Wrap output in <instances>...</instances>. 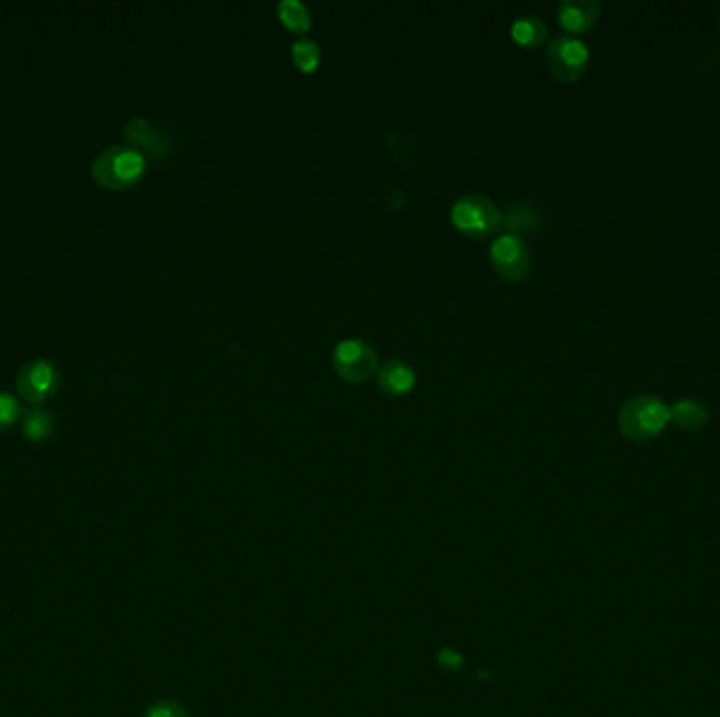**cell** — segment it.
Instances as JSON below:
<instances>
[{"mask_svg":"<svg viewBox=\"0 0 720 717\" xmlns=\"http://www.w3.org/2000/svg\"><path fill=\"white\" fill-rule=\"evenodd\" d=\"M451 220L468 236H487L500 228L501 211L484 194H463L451 206Z\"/></svg>","mask_w":720,"mask_h":717,"instance_id":"3","label":"cell"},{"mask_svg":"<svg viewBox=\"0 0 720 717\" xmlns=\"http://www.w3.org/2000/svg\"><path fill=\"white\" fill-rule=\"evenodd\" d=\"M510 34L520 47H540L548 39V23L538 16H520L512 23Z\"/></svg>","mask_w":720,"mask_h":717,"instance_id":"14","label":"cell"},{"mask_svg":"<svg viewBox=\"0 0 720 717\" xmlns=\"http://www.w3.org/2000/svg\"><path fill=\"white\" fill-rule=\"evenodd\" d=\"M20 400L16 398V394L0 390V432L11 427L16 421L21 417Z\"/></svg>","mask_w":720,"mask_h":717,"instance_id":"17","label":"cell"},{"mask_svg":"<svg viewBox=\"0 0 720 717\" xmlns=\"http://www.w3.org/2000/svg\"><path fill=\"white\" fill-rule=\"evenodd\" d=\"M21 432L32 442H44L56 432V415L40 404H30L21 413Z\"/></svg>","mask_w":720,"mask_h":717,"instance_id":"12","label":"cell"},{"mask_svg":"<svg viewBox=\"0 0 720 717\" xmlns=\"http://www.w3.org/2000/svg\"><path fill=\"white\" fill-rule=\"evenodd\" d=\"M560 26L571 34H583L594 28L600 18L599 0H560L559 9Z\"/></svg>","mask_w":720,"mask_h":717,"instance_id":"8","label":"cell"},{"mask_svg":"<svg viewBox=\"0 0 720 717\" xmlns=\"http://www.w3.org/2000/svg\"><path fill=\"white\" fill-rule=\"evenodd\" d=\"M378 383L390 396H402L416 385V371L404 360H386L378 368Z\"/></svg>","mask_w":720,"mask_h":717,"instance_id":"9","label":"cell"},{"mask_svg":"<svg viewBox=\"0 0 720 717\" xmlns=\"http://www.w3.org/2000/svg\"><path fill=\"white\" fill-rule=\"evenodd\" d=\"M146 171V156L133 145H110L100 152L93 164L91 173L96 181L108 190H124L141 180Z\"/></svg>","mask_w":720,"mask_h":717,"instance_id":"2","label":"cell"},{"mask_svg":"<svg viewBox=\"0 0 720 717\" xmlns=\"http://www.w3.org/2000/svg\"><path fill=\"white\" fill-rule=\"evenodd\" d=\"M546 61L560 82H576L588 70L590 47L580 37L560 34L548 42Z\"/></svg>","mask_w":720,"mask_h":717,"instance_id":"4","label":"cell"},{"mask_svg":"<svg viewBox=\"0 0 720 717\" xmlns=\"http://www.w3.org/2000/svg\"><path fill=\"white\" fill-rule=\"evenodd\" d=\"M143 717H190L188 716V711H186V707L181 705V703H178V700H173V698H160V700H157V703H152L148 709H146V714H143Z\"/></svg>","mask_w":720,"mask_h":717,"instance_id":"18","label":"cell"},{"mask_svg":"<svg viewBox=\"0 0 720 717\" xmlns=\"http://www.w3.org/2000/svg\"><path fill=\"white\" fill-rule=\"evenodd\" d=\"M719 26H720V13H719Z\"/></svg>","mask_w":720,"mask_h":717,"instance_id":"19","label":"cell"},{"mask_svg":"<svg viewBox=\"0 0 720 717\" xmlns=\"http://www.w3.org/2000/svg\"><path fill=\"white\" fill-rule=\"evenodd\" d=\"M277 11H279L280 21L289 30H293L298 34H303L310 28V23H312L308 7L303 2H300V0H282Z\"/></svg>","mask_w":720,"mask_h":717,"instance_id":"15","label":"cell"},{"mask_svg":"<svg viewBox=\"0 0 720 717\" xmlns=\"http://www.w3.org/2000/svg\"><path fill=\"white\" fill-rule=\"evenodd\" d=\"M501 223L510 230V234L520 232H533L540 228L541 218L538 209L529 202H510L506 213L501 215Z\"/></svg>","mask_w":720,"mask_h":717,"instance_id":"13","label":"cell"},{"mask_svg":"<svg viewBox=\"0 0 720 717\" xmlns=\"http://www.w3.org/2000/svg\"><path fill=\"white\" fill-rule=\"evenodd\" d=\"M489 257L493 270L501 279L512 280V282L524 279L531 270V253L527 242L510 232L493 240Z\"/></svg>","mask_w":720,"mask_h":717,"instance_id":"7","label":"cell"},{"mask_svg":"<svg viewBox=\"0 0 720 717\" xmlns=\"http://www.w3.org/2000/svg\"><path fill=\"white\" fill-rule=\"evenodd\" d=\"M291 60L296 61V65L303 72L317 70L320 61L319 44L310 39L296 40L291 47Z\"/></svg>","mask_w":720,"mask_h":717,"instance_id":"16","label":"cell"},{"mask_svg":"<svg viewBox=\"0 0 720 717\" xmlns=\"http://www.w3.org/2000/svg\"><path fill=\"white\" fill-rule=\"evenodd\" d=\"M710 421V408L700 398H680L670 406V423L684 432L703 430Z\"/></svg>","mask_w":720,"mask_h":717,"instance_id":"11","label":"cell"},{"mask_svg":"<svg viewBox=\"0 0 720 717\" xmlns=\"http://www.w3.org/2000/svg\"><path fill=\"white\" fill-rule=\"evenodd\" d=\"M60 385V368L56 362L47 358L26 362L16 377L18 394L30 404H40V402L56 396Z\"/></svg>","mask_w":720,"mask_h":717,"instance_id":"5","label":"cell"},{"mask_svg":"<svg viewBox=\"0 0 720 717\" xmlns=\"http://www.w3.org/2000/svg\"><path fill=\"white\" fill-rule=\"evenodd\" d=\"M122 133H124V138H127V141L133 145V148H138L141 152V148H146L150 154H154V156H159V154H167L169 152V140L164 138V135H160V133H157V129L148 122L146 119H131L127 124H124V129H122Z\"/></svg>","mask_w":720,"mask_h":717,"instance_id":"10","label":"cell"},{"mask_svg":"<svg viewBox=\"0 0 720 717\" xmlns=\"http://www.w3.org/2000/svg\"><path fill=\"white\" fill-rule=\"evenodd\" d=\"M333 366L341 378L359 383L378 371V354L364 340H343L333 350Z\"/></svg>","mask_w":720,"mask_h":717,"instance_id":"6","label":"cell"},{"mask_svg":"<svg viewBox=\"0 0 720 717\" xmlns=\"http://www.w3.org/2000/svg\"><path fill=\"white\" fill-rule=\"evenodd\" d=\"M670 423V406L656 394L626 400L618 411V430L630 442L658 438Z\"/></svg>","mask_w":720,"mask_h":717,"instance_id":"1","label":"cell"}]
</instances>
